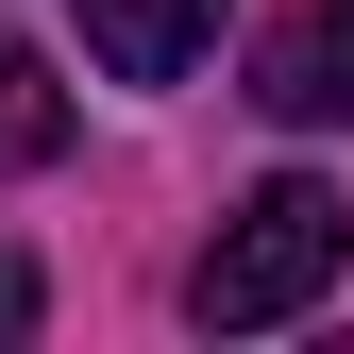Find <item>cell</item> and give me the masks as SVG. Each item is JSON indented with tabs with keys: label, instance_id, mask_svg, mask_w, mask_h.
I'll return each mask as SVG.
<instances>
[{
	"label": "cell",
	"instance_id": "1",
	"mask_svg": "<svg viewBox=\"0 0 354 354\" xmlns=\"http://www.w3.org/2000/svg\"><path fill=\"white\" fill-rule=\"evenodd\" d=\"M337 270H354V203L321 186V169H270V186L219 219V253L186 270V321H203V337H270V321H304Z\"/></svg>",
	"mask_w": 354,
	"mask_h": 354
},
{
	"label": "cell",
	"instance_id": "2",
	"mask_svg": "<svg viewBox=\"0 0 354 354\" xmlns=\"http://www.w3.org/2000/svg\"><path fill=\"white\" fill-rule=\"evenodd\" d=\"M219 34V0H84V51H102V84H186Z\"/></svg>",
	"mask_w": 354,
	"mask_h": 354
},
{
	"label": "cell",
	"instance_id": "3",
	"mask_svg": "<svg viewBox=\"0 0 354 354\" xmlns=\"http://www.w3.org/2000/svg\"><path fill=\"white\" fill-rule=\"evenodd\" d=\"M253 102H270V118H354V17H337V0L253 51Z\"/></svg>",
	"mask_w": 354,
	"mask_h": 354
},
{
	"label": "cell",
	"instance_id": "4",
	"mask_svg": "<svg viewBox=\"0 0 354 354\" xmlns=\"http://www.w3.org/2000/svg\"><path fill=\"white\" fill-rule=\"evenodd\" d=\"M51 152H68V84L0 34V169H51Z\"/></svg>",
	"mask_w": 354,
	"mask_h": 354
},
{
	"label": "cell",
	"instance_id": "5",
	"mask_svg": "<svg viewBox=\"0 0 354 354\" xmlns=\"http://www.w3.org/2000/svg\"><path fill=\"white\" fill-rule=\"evenodd\" d=\"M337 17H354V0H337Z\"/></svg>",
	"mask_w": 354,
	"mask_h": 354
}]
</instances>
